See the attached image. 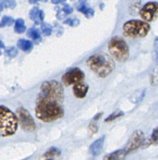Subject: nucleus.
Listing matches in <instances>:
<instances>
[{
  "instance_id": "4be33fe9",
  "label": "nucleus",
  "mask_w": 158,
  "mask_h": 160,
  "mask_svg": "<svg viewBox=\"0 0 158 160\" xmlns=\"http://www.w3.org/2000/svg\"><path fill=\"white\" fill-rule=\"evenodd\" d=\"M41 31L45 35L48 36L51 34V31H52V28L51 27V25L48 24V23H43L41 25Z\"/></svg>"
},
{
  "instance_id": "9d476101",
  "label": "nucleus",
  "mask_w": 158,
  "mask_h": 160,
  "mask_svg": "<svg viewBox=\"0 0 158 160\" xmlns=\"http://www.w3.org/2000/svg\"><path fill=\"white\" fill-rule=\"evenodd\" d=\"M84 79V73L81 70L78 68L73 69L66 72L62 76V81L66 85H75L81 83Z\"/></svg>"
},
{
  "instance_id": "72a5a7b5",
  "label": "nucleus",
  "mask_w": 158,
  "mask_h": 160,
  "mask_svg": "<svg viewBox=\"0 0 158 160\" xmlns=\"http://www.w3.org/2000/svg\"><path fill=\"white\" fill-rule=\"evenodd\" d=\"M2 9H3L2 5V3H0V12H1V11L2 10Z\"/></svg>"
},
{
  "instance_id": "dca6fc26",
  "label": "nucleus",
  "mask_w": 158,
  "mask_h": 160,
  "mask_svg": "<svg viewBox=\"0 0 158 160\" xmlns=\"http://www.w3.org/2000/svg\"><path fill=\"white\" fill-rule=\"evenodd\" d=\"M78 10H79V12H83V13H84V15L87 16V17H92L93 16V14H94V11H93V9H90V8L87 7V6H85V5L84 4H82L79 8H78Z\"/></svg>"
},
{
  "instance_id": "aec40b11",
  "label": "nucleus",
  "mask_w": 158,
  "mask_h": 160,
  "mask_svg": "<svg viewBox=\"0 0 158 160\" xmlns=\"http://www.w3.org/2000/svg\"><path fill=\"white\" fill-rule=\"evenodd\" d=\"M14 23V20L10 17H4L0 21V28H4L6 26H10Z\"/></svg>"
},
{
  "instance_id": "a211bd4d",
  "label": "nucleus",
  "mask_w": 158,
  "mask_h": 160,
  "mask_svg": "<svg viewBox=\"0 0 158 160\" xmlns=\"http://www.w3.org/2000/svg\"><path fill=\"white\" fill-rule=\"evenodd\" d=\"M59 154H60V151L58 148L52 147L46 153H45V155H44V156L42 158L43 159H51V158L55 157V156H59Z\"/></svg>"
},
{
  "instance_id": "20e7f679",
  "label": "nucleus",
  "mask_w": 158,
  "mask_h": 160,
  "mask_svg": "<svg viewBox=\"0 0 158 160\" xmlns=\"http://www.w3.org/2000/svg\"><path fill=\"white\" fill-rule=\"evenodd\" d=\"M36 117L44 122H52L62 118L64 111L62 106H47V105H36Z\"/></svg>"
},
{
  "instance_id": "423d86ee",
  "label": "nucleus",
  "mask_w": 158,
  "mask_h": 160,
  "mask_svg": "<svg viewBox=\"0 0 158 160\" xmlns=\"http://www.w3.org/2000/svg\"><path fill=\"white\" fill-rule=\"evenodd\" d=\"M151 26L147 23L139 20H129L123 25V31L130 38H143L148 34Z\"/></svg>"
},
{
  "instance_id": "b1692460",
  "label": "nucleus",
  "mask_w": 158,
  "mask_h": 160,
  "mask_svg": "<svg viewBox=\"0 0 158 160\" xmlns=\"http://www.w3.org/2000/svg\"><path fill=\"white\" fill-rule=\"evenodd\" d=\"M6 53L8 56L11 58H13L15 56H17L18 54V50H17V48L15 47H9V48L6 50Z\"/></svg>"
},
{
  "instance_id": "2f4dec72",
  "label": "nucleus",
  "mask_w": 158,
  "mask_h": 160,
  "mask_svg": "<svg viewBox=\"0 0 158 160\" xmlns=\"http://www.w3.org/2000/svg\"><path fill=\"white\" fill-rule=\"evenodd\" d=\"M101 115H102V113H99V114H98V115H97L96 117H94V118H93V119H94V120H97V119H99L100 117H101Z\"/></svg>"
},
{
  "instance_id": "c9c22d12",
  "label": "nucleus",
  "mask_w": 158,
  "mask_h": 160,
  "mask_svg": "<svg viewBox=\"0 0 158 160\" xmlns=\"http://www.w3.org/2000/svg\"><path fill=\"white\" fill-rule=\"evenodd\" d=\"M38 1H39V0H38ZM44 1H47V0H44Z\"/></svg>"
},
{
  "instance_id": "a878e982",
  "label": "nucleus",
  "mask_w": 158,
  "mask_h": 160,
  "mask_svg": "<svg viewBox=\"0 0 158 160\" xmlns=\"http://www.w3.org/2000/svg\"><path fill=\"white\" fill-rule=\"evenodd\" d=\"M65 23L70 25L71 27H76L79 24V20L78 19H68L65 21Z\"/></svg>"
},
{
  "instance_id": "f704fd0d",
  "label": "nucleus",
  "mask_w": 158,
  "mask_h": 160,
  "mask_svg": "<svg viewBox=\"0 0 158 160\" xmlns=\"http://www.w3.org/2000/svg\"><path fill=\"white\" fill-rule=\"evenodd\" d=\"M1 55H2V52L0 51V56H1Z\"/></svg>"
},
{
  "instance_id": "e433bc0d",
  "label": "nucleus",
  "mask_w": 158,
  "mask_h": 160,
  "mask_svg": "<svg viewBox=\"0 0 158 160\" xmlns=\"http://www.w3.org/2000/svg\"><path fill=\"white\" fill-rule=\"evenodd\" d=\"M63 1H65V0H63Z\"/></svg>"
},
{
  "instance_id": "4468645a",
  "label": "nucleus",
  "mask_w": 158,
  "mask_h": 160,
  "mask_svg": "<svg viewBox=\"0 0 158 160\" xmlns=\"http://www.w3.org/2000/svg\"><path fill=\"white\" fill-rule=\"evenodd\" d=\"M17 47H18L20 49L23 50L24 52H27L31 50L33 47L32 42H30L28 40H25V39H20L17 42Z\"/></svg>"
},
{
  "instance_id": "cd10ccee",
  "label": "nucleus",
  "mask_w": 158,
  "mask_h": 160,
  "mask_svg": "<svg viewBox=\"0 0 158 160\" xmlns=\"http://www.w3.org/2000/svg\"><path fill=\"white\" fill-rule=\"evenodd\" d=\"M62 10L64 11V12H65V14H70V13H72V12H73V9L71 7V6H69V5L66 4V5H65V6H64L63 9H62Z\"/></svg>"
},
{
  "instance_id": "c756f323",
  "label": "nucleus",
  "mask_w": 158,
  "mask_h": 160,
  "mask_svg": "<svg viewBox=\"0 0 158 160\" xmlns=\"http://www.w3.org/2000/svg\"><path fill=\"white\" fill-rule=\"evenodd\" d=\"M44 18H45V12L42 10L40 11V19L41 20H43Z\"/></svg>"
},
{
  "instance_id": "6ab92c4d",
  "label": "nucleus",
  "mask_w": 158,
  "mask_h": 160,
  "mask_svg": "<svg viewBox=\"0 0 158 160\" xmlns=\"http://www.w3.org/2000/svg\"><path fill=\"white\" fill-rule=\"evenodd\" d=\"M147 142H148L147 145H151V144H155V145H157L158 144V127H157V128L154 130L152 134H151V137L150 138V139L147 141Z\"/></svg>"
},
{
  "instance_id": "9b49d317",
  "label": "nucleus",
  "mask_w": 158,
  "mask_h": 160,
  "mask_svg": "<svg viewBox=\"0 0 158 160\" xmlns=\"http://www.w3.org/2000/svg\"><path fill=\"white\" fill-rule=\"evenodd\" d=\"M104 139H105V137L104 136H102L100 138H98V140L95 141L91 145H90V152H91L93 156H98L101 153L103 149V146H104Z\"/></svg>"
},
{
  "instance_id": "c85d7f7f",
  "label": "nucleus",
  "mask_w": 158,
  "mask_h": 160,
  "mask_svg": "<svg viewBox=\"0 0 158 160\" xmlns=\"http://www.w3.org/2000/svg\"><path fill=\"white\" fill-rule=\"evenodd\" d=\"M154 52H155L156 60L158 62V38H157L155 41H154Z\"/></svg>"
},
{
  "instance_id": "7c9ffc66",
  "label": "nucleus",
  "mask_w": 158,
  "mask_h": 160,
  "mask_svg": "<svg viewBox=\"0 0 158 160\" xmlns=\"http://www.w3.org/2000/svg\"><path fill=\"white\" fill-rule=\"evenodd\" d=\"M51 1L53 4H58V3H60L62 2H63V0H51Z\"/></svg>"
},
{
  "instance_id": "39448f33",
  "label": "nucleus",
  "mask_w": 158,
  "mask_h": 160,
  "mask_svg": "<svg viewBox=\"0 0 158 160\" xmlns=\"http://www.w3.org/2000/svg\"><path fill=\"white\" fill-rule=\"evenodd\" d=\"M108 51L111 56L118 62H125L129 57V49L127 43L119 37H114L108 43Z\"/></svg>"
},
{
  "instance_id": "f3484780",
  "label": "nucleus",
  "mask_w": 158,
  "mask_h": 160,
  "mask_svg": "<svg viewBox=\"0 0 158 160\" xmlns=\"http://www.w3.org/2000/svg\"><path fill=\"white\" fill-rule=\"evenodd\" d=\"M40 11L41 10L37 7H34L30 12V17H31V20H34L37 23H39V20H41Z\"/></svg>"
},
{
  "instance_id": "2eb2a0df",
  "label": "nucleus",
  "mask_w": 158,
  "mask_h": 160,
  "mask_svg": "<svg viewBox=\"0 0 158 160\" xmlns=\"http://www.w3.org/2000/svg\"><path fill=\"white\" fill-rule=\"evenodd\" d=\"M15 31L18 34H22L26 31V26H25L24 20L23 19H18L15 22Z\"/></svg>"
},
{
  "instance_id": "ddd939ff",
  "label": "nucleus",
  "mask_w": 158,
  "mask_h": 160,
  "mask_svg": "<svg viewBox=\"0 0 158 160\" xmlns=\"http://www.w3.org/2000/svg\"><path fill=\"white\" fill-rule=\"evenodd\" d=\"M127 154L128 152L124 148V149H119L118 151H115L114 152L111 153V154H108L104 159L108 160H122L125 159V157H126Z\"/></svg>"
},
{
  "instance_id": "393cba45",
  "label": "nucleus",
  "mask_w": 158,
  "mask_h": 160,
  "mask_svg": "<svg viewBox=\"0 0 158 160\" xmlns=\"http://www.w3.org/2000/svg\"><path fill=\"white\" fill-rule=\"evenodd\" d=\"M2 5L3 8H10L13 9L16 6V2L14 0H2Z\"/></svg>"
},
{
  "instance_id": "1a4fd4ad",
  "label": "nucleus",
  "mask_w": 158,
  "mask_h": 160,
  "mask_svg": "<svg viewBox=\"0 0 158 160\" xmlns=\"http://www.w3.org/2000/svg\"><path fill=\"white\" fill-rule=\"evenodd\" d=\"M144 141L145 138L143 131H140V130L134 131L132 134V135H131V137L129 138L125 149L126 150L128 153L132 151H134V150L137 149L140 146H142Z\"/></svg>"
},
{
  "instance_id": "7ed1b4c3",
  "label": "nucleus",
  "mask_w": 158,
  "mask_h": 160,
  "mask_svg": "<svg viewBox=\"0 0 158 160\" xmlns=\"http://www.w3.org/2000/svg\"><path fill=\"white\" fill-rule=\"evenodd\" d=\"M18 126L17 117L10 109L0 106V136L8 137L15 134Z\"/></svg>"
},
{
  "instance_id": "412c9836",
  "label": "nucleus",
  "mask_w": 158,
  "mask_h": 160,
  "mask_svg": "<svg viewBox=\"0 0 158 160\" xmlns=\"http://www.w3.org/2000/svg\"><path fill=\"white\" fill-rule=\"evenodd\" d=\"M27 34L29 37H31V38H33L34 40H37V39L40 38L41 37L40 31H39V30L36 29V28H31V29H30Z\"/></svg>"
},
{
  "instance_id": "f03ea898",
  "label": "nucleus",
  "mask_w": 158,
  "mask_h": 160,
  "mask_svg": "<svg viewBox=\"0 0 158 160\" xmlns=\"http://www.w3.org/2000/svg\"><path fill=\"white\" fill-rule=\"evenodd\" d=\"M87 64L89 68L100 78H106L115 69L113 59L104 53H98L91 56L87 59Z\"/></svg>"
},
{
  "instance_id": "473e14b6",
  "label": "nucleus",
  "mask_w": 158,
  "mask_h": 160,
  "mask_svg": "<svg viewBox=\"0 0 158 160\" xmlns=\"http://www.w3.org/2000/svg\"><path fill=\"white\" fill-rule=\"evenodd\" d=\"M0 48H5V45L3 44V42L0 40Z\"/></svg>"
},
{
  "instance_id": "bb28decb",
  "label": "nucleus",
  "mask_w": 158,
  "mask_h": 160,
  "mask_svg": "<svg viewBox=\"0 0 158 160\" xmlns=\"http://www.w3.org/2000/svg\"><path fill=\"white\" fill-rule=\"evenodd\" d=\"M89 131L90 134H94L98 131V126L95 123H91L89 126Z\"/></svg>"
},
{
  "instance_id": "f257e3e1",
  "label": "nucleus",
  "mask_w": 158,
  "mask_h": 160,
  "mask_svg": "<svg viewBox=\"0 0 158 160\" xmlns=\"http://www.w3.org/2000/svg\"><path fill=\"white\" fill-rule=\"evenodd\" d=\"M63 99L62 86L56 81H45L41 86L36 103L47 106H62Z\"/></svg>"
},
{
  "instance_id": "6e6552de",
  "label": "nucleus",
  "mask_w": 158,
  "mask_h": 160,
  "mask_svg": "<svg viewBox=\"0 0 158 160\" xmlns=\"http://www.w3.org/2000/svg\"><path fill=\"white\" fill-rule=\"evenodd\" d=\"M140 15L146 22H152L158 17V2H150L140 9Z\"/></svg>"
},
{
  "instance_id": "0eeeda50",
  "label": "nucleus",
  "mask_w": 158,
  "mask_h": 160,
  "mask_svg": "<svg viewBox=\"0 0 158 160\" xmlns=\"http://www.w3.org/2000/svg\"><path fill=\"white\" fill-rule=\"evenodd\" d=\"M17 120L21 125L22 128L26 131H34L36 129V125L34 119L31 114L24 108H19L17 111Z\"/></svg>"
},
{
  "instance_id": "f8f14e48",
  "label": "nucleus",
  "mask_w": 158,
  "mask_h": 160,
  "mask_svg": "<svg viewBox=\"0 0 158 160\" xmlns=\"http://www.w3.org/2000/svg\"><path fill=\"white\" fill-rule=\"evenodd\" d=\"M88 89V86L82 84V82H81L75 84L74 87H73V93H74L75 96L77 97V98H84L87 95Z\"/></svg>"
},
{
  "instance_id": "5701e85b",
  "label": "nucleus",
  "mask_w": 158,
  "mask_h": 160,
  "mask_svg": "<svg viewBox=\"0 0 158 160\" xmlns=\"http://www.w3.org/2000/svg\"><path fill=\"white\" fill-rule=\"evenodd\" d=\"M122 115H124V113H123L122 111H115V112H113L112 114H111L110 116H109L108 117L107 119L105 120L106 122H109V121H112V120H115V119L118 118L119 117H122Z\"/></svg>"
}]
</instances>
